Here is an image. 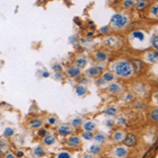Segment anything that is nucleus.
<instances>
[{
    "instance_id": "37998d69",
    "label": "nucleus",
    "mask_w": 158,
    "mask_h": 158,
    "mask_svg": "<svg viewBox=\"0 0 158 158\" xmlns=\"http://www.w3.org/2000/svg\"><path fill=\"white\" fill-rule=\"evenodd\" d=\"M4 158H17V157L13 152H7L6 154L4 155Z\"/></svg>"
},
{
    "instance_id": "a19ab883",
    "label": "nucleus",
    "mask_w": 158,
    "mask_h": 158,
    "mask_svg": "<svg viewBox=\"0 0 158 158\" xmlns=\"http://www.w3.org/2000/svg\"><path fill=\"white\" fill-rule=\"evenodd\" d=\"M69 41L72 43V44H76V43L78 42V38L76 36H71L70 38H69Z\"/></svg>"
},
{
    "instance_id": "58836bf2",
    "label": "nucleus",
    "mask_w": 158,
    "mask_h": 158,
    "mask_svg": "<svg viewBox=\"0 0 158 158\" xmlns=\"http://www.w3.org/2000/svg\"><path fill=\"white\" fill-rule=\"evenodd\" d=\"M96 85L98 86H101V88H103V85H106V82H104V80L101 77H98L97 80H96Z\"/></svg>"
},
{
    "instance_id": "f257e3e1",
    "label": "nucleus",
    "mask_w": 158,
    "mask_h": 158,
    "mask_svg": "<svg viewBox=\"0 0 158 158\" xmlns=\"http://www.w3.org/2000/svg\"><path fill=\"white\" fill-rule=\"evenodd\" d=\"M110 71L116 76V78L129 79L134 76V71L132 69L131 62L126 58H119L110 63Z\"/></svg>"
},
{
    "instance_id": "c03bdc74",
    "label": "nucleus",
    "mask_w": 158,
    "mask_h": 158,
    "mask_svg": "<svg viewBox=\"0 0 158 158\" xmlns=\"http://www.w3.org/2000/svg\"><path fill=\"white\" fill-rule=\"evenodd\" d=\"M81 79H82V80H80V83H79V85H88V83H89V78L83 77V78H81Z\"/></svg>"
},
{
    "instance_id": "9b49d317",
    "label": "nucleus",
    "mask_w": 158,
    "mask_h": 158,
    "mask_svg": "<svg viewBox=\"0 0 158 158\" xmlns=\"http://www.w3.org/2000/svg\"><path fill=\"white\" fill-rule=\"evenodd\" d=\"M122 143H123V146L127 147V148H134L137 143L136 135H134L132 133L127 134L126 137H124V139H123V141H122Z\"/></svg>"
},
{
    "instance_id": "dca6fc26",
    "label": "nucleus",
    "mask_w": 158,
    "mask_h": 158,
    "mask_svg": "<svg viewBox=\"0 0 158 158\" xmlns=\"http://www.w3.org/2000/svg\"><path fill=\"white\" fill-rule=\"evenodd\" d=\"M126 135H127L126 132H123L122 130H117V131H115L112 134V139H113V141L116 142V143H122Z\"/></svg>"
},
{
    "instance_id": "c9c22d12",
    "label": "nucleus",
    "mask_w": 158,
    "mask_h": 158,
    "mask_svg": "<svg viewBox=\"0 0 158 158\" xmlns=\"http://www.w3.org/2000/svg\"><path fill=\"white\" fill-rule=\"evenodd\" d=\"M56 158H72V154L68 151H61L57 154Z\"/></svg>"
},
{
    "instance_id": "393cba45",
    "label": "nucleus",
    "mask_w": 158,
    "mask_h": 158,
    "mask_svg": "<svg viewBox=\"0 0 158 158\" xmlns=\"http://www.w3.org/2000/svg\"><path fill=\"white\" fill-rule=\"evenodd\" d=\"M75 93H76V95L79 96V97H83V96H85L86 94L89 93V91H88V89H86L85 85H78L75 88Z\"/></svg>"
},
{
    "instance_id": "c85d7f7f",
    "label": "nucleus",
    "mask_w": 158,
    "mask_h": 158,
    "mask_svg": "<svg viewBox=\"0 0 158 158\" xmlns=\"http://www.w3.org/2000/svg\"><path fill=\"white\" fill-rule=\"evenodd\" d=\"M121 6L126 10H131V9H133V7H135V0H123Z\"/></svg>"
},
{
    "instance_id": "cd10ccee",
    "label": "nucleus",
    "mask_w": 158,
    "mask_h": 158,
    "mask_svg": "<svg viewBox=\"0 0 158 158\" xmlns=\"http://www.w3.org/2000/svg\"><path fill=\"white\" fill-rule=\"evenodd\" d=\"M150 16L154 19H157L158 17V4L157 2H155L154 4H152L151 7H150Z\"/></svg>"
},
{
    "instance_id": "c756f323",
    "label": "nucleus",
    "mask_w": 158,
    "mask_h": 158,
    "mask_svg": "<svg viewBox=\"0 0 158 158\" xmlns=\"http://www.w3.org/2000/svg\"><path fill=\"white\" fill-rule=\"evenodd\" d=\"M2 135H3L6 138H11V137H13L15 135V130L11 128V127H6V128L3 130Z\"/></svg>"
},
{
    "instance_id": "ea45409f",
    "label": "nucleus",
    "mask_w": 158,
    "mask_h": 158,
    "mask_svg": "<svg viewBox=\"0 0 158 158\" xmlns=\"http://www.w3.org/2000/svg\"><path fill=\"white\" fill-rule=\"evenodd\" d=\"M15 155H16L17 158H23L25 156V153L23 151H21V150H18V151L15 153Z\"/></svg>"
},
{
    "instance_id": "1a4fd4ad",
    "label": "nucleus",
    "mask_w": 158,
    "mask_h": 158,
    "mask_svg": "<svg viewBox=\"0 0 158 158\" xmlns=\"http://www.w3.org/2000/svg\"><path fill=\"white\" fill-rule=\"evenodd\" d=\"M65 74H67V76L70 78H79L82 75V71L73 64V65H71V67H68L65 69Z\"/></svg>"
},
{
    "instance_id": "09e8293b",
    "label": "nucleus",
    "mask_w": 158,
    "mask_h": 158,
    "mask_svg": "<svg viewBox=\"0 0 158 158\" xmlns=\"http://www.w3.org/2000/svg\"><path fill=\"white\" fill-rule=\"evenodd\" d=\"M93 35H94V32H88V33H86V37L93 36Z\"/></svg>"
},
{
    "instance_id": "0eeeda50",
    "label": "nucleus",
    "mask_w": 158,
    "mask_h": 158,
    "mask_svg": "<svg viewBox=\"0 0 158 158\" xmlns=\"http://www.w3.org/2000/svg\"><path fill=\"white\" fill-rule=\"evenodd\" d=\"M92 57H93V59L95 61H97V62L103 63L109 60V53L103 50H97L92 54Z\"/></svg>"
},
{
    "instance_id": "3c124183",
    "label": "nucleus",
    "mask_w": 158,
    "mask_h": 158,
    "mask_svg": "<svg viewBox=\"0 0 158 158\" xmlns=\"http://www.w3.org/2000/svg\"><path fill=\"white\" fill-rule=\"evenodd\" d=\"M88 23H89V24H90V25H92V24H93V23H94V22H93V21H92V20H90V21H89V22H88Z\"/></svg>"
},
{
    "instance_id": "7c9ffc66",
    "label": "nucleus",
    "mask_w": 158,
    "mask_h": 158,
    "mask_svg": "<svg viewBox=\"0 0 158 158\" xmlns=\"http://www.w3.org/2000/svg\"><path fill=\"white\" fill-rule=\"evenodd\" d=\"M116 124H118V126L120 127H123V126H127V123H128V119L126 118L124 116H118L116 118V120H114Z\"/></svg>"
},
{
    "instance_id": "2eb2a0df",
    "label": "nucleus",
    "mask_w": 158,
    "mask_h": 158,
    "mask_svg": "<svg viewBox=\"0 0 158 158\" xmlns=\"http://www.w3.org/2000/svg\"><path fill=\"white\" fill-rule=\"evenodd\" d=\"M88 63H89V59L85 56H78L75 59V61H74V65L77 67L78 69H80V70L85 69L88 65Z\"/></svg>"
},
{
    "instance_id": "f8f14e48",
    "label": "nucleus",
    "mask_w": 158,
    "mask_h": 158,
    "mask_svg": "<svg viewBox=\"0 0 158 158\" xmlns=\"http://www.w3.org/2000/svg\"><path fill=\"white\" fill-rule=\"evenodd\" d=\"M102 73V69L97 67V65H93V67H90L89 69H86L85 74L91 78H98L99 76Z\"/></svg>"
},
{
    "instance_id": "5701e85b",
    "label": "nucleus",
    "mask_w": 158,
    "mask_h": 158,
    "mask_svg": "<svg viewBox=\"0 0 158 158\" xmlns=\"http://www.w3.org/2000/svg\"><path fill=\"white\" fill-rule=\"evenodd\" d=\"M150 3H151L150 0H135V7L138 11H143L150 6Z\"/></svg>"
},
{
    "instance_id": "4468645a",
    "label": "nucleus",
    "mask_w": 158,
    "mask_h": 158,
    "mask_svg": "<svg viewBox=\"0 0 158 158\" xmlns=\"http://www.w3.org/2000/svg\"><path fill=\"white\" fill-rule=\"evenodd\" d=\"M130 62H131L134 74H138L140 72H142V70H143V61L140 59H132Z\"/></svg>"
},
{
    "instance_id": "39448f33",
    "label": "nucleus",
    "mask_w": 158,
    "mask_h": 158,
    "mask_svg": "<svg viewBox=\"0 0 158 158\" xmlns=\"http://www.w3.org/2000/svg\"><path fill=\"white\" fill-rule=\"evenodd\" d=\"M129 155V150L127 147L124 146H117L112 150V152L110 153V156L112 158H127Z\"/></svg>"
},
{
    "instance_id": "4be33fe9",
    "label": "nucleus",
    "mask_w": 158,
    "mask_h": 158,
    "mask_svg": "<svg viewBox=\"0 0 158 158\" xmlns=\"http://www.w3.org/2000/svg\"><path fill=\"white\" fill-rule=\"evenodd\" d=\"M101 78L103 79L106 83H111V82H114V81H115L116 76L114 75L111 71H106V72H103L101 74Z\"/></svg>"
},
{
    "instance_id": "20e7f679",
    "label": "nucleus",
    "mask_w": 158,
    "mask_h": 158,
    "mask_svg": "<svg viewBox=\"0 0 158 158\" xmlns=\"http://www.w3.org/2000/svg\"><path fill=\"white\" fill-rule=\"evenodd\" d=\"M142 61L148 64H155L158 61V52L156 50H149L142 54Z\"/></svg>"
},
{
    "instance_id": "ddd939ff",
    "label": "nucleus",
    "mask_w": 158,
    "mask_h": 158,
    "mask_svg": "<svg viewBox=\"0 0 158 158\" xmlns=\"http://www.w3.org/2000/svg\"><path fill=\"white\" fill-rule=\"evenodd\" d=\"M67 143L68 146L71 148H78L81 146V138L78 135H70L67 138Z\"/></svg>"
},
{
    "instance_id": "423d86ee",
    "label": "nucleus",
    "mask_w": 158,
    "mask_h": 158,
    "mask_svg": "<svg viewBox=\"0 0 158 158\" xmlns=\"http://www.w3.org/2000/svg\"><path fill=\"white\" fill-rule=\"evenodd\" d=\"M144 39H146V34L140 30L134 31V32H132L131 35H130V40H131L132 44H133L134 47L137 43H140V44L143 43Z\"/></svg>"
},
{
    "instance_id": "473e14b6",
    "label": "nucleus",
    "mask_w": 158,
    "mask_h": 158,
    "mask_svg": "<svg viewBox=\"0 0 158 158\" xmlns=\"http://www.w3.org/2000/svg\"><path fill=\"white\" fill-rule=\"evenodd\" d=\"M93 132H85L83 131L82 132V134H81V136H80V138H82V139H85L86 140V141H90V140L93 139Z\"/></svg>"
},
{
    "instance_id": "aec40b11",
    "label": "nucleus",
    "mask_w": 158,
    "mask_h": 158,
    "mask_svg": "<svg viewBox=\"0 0 158 158\" xmlns=\"http://www.w3.org/2000/svg\"><path fill=\"white\" fill-rule=\"evenodd\" d=\"M45 155V149L42 146H36L32 150L33 158H42Z\"/></svg>"
},
{
    "instance_id": "de8ad7c7",
    "label": "nucleus",
    "mask_w": 158,
    "mask_h": 158,
    "mask_svg": "<svg viewBox=\"0 0 158 158\" xmlns=\"http://www.w3.org/2000/svg\"><path fill=\"white\" fill-rule=\"evenodd\" d=\"M51 76V74L48 72V71H44V72L42 73V77H44V78H48V77H50Z\"/></svg>"
},
{
    "instance_id": "72a5a7b5",
    "label": "nucleus",
    "mask_w": 158,
    "mask_h": 158,
    "mask_svg": "<svg viewBox=\"0 0 158 158\" xmlns=\"http://www.w3.org/2000/svg\"><path fill=\"white\" fill-rule=\"evenodd\" d=\"M150 118H151V120L154 122L158 121V109L157 108L153 109L151 111V113H150Z\"/></svg>"
},
{
    "instance_id": "a18cd8bd",
    "label": "nucleus",
    "mask_w": 158,
    "mask_h": 158,
    "mask_svg": "<svg viewBox=\"0 0 158 158\" xmlns=\"http://www.w3.org/2000/svg\"><path fill=\"white\" fill-rule=\"evenodd\" d=\"M54 78L56 80H60L62 79V73H54Z\"/></svg>"
},
{
    "instance_id": "a878e982",
    "label": "nucleus",
    "mask_w": 158,
    "mask_h": 158,
    "mask_svg": "<svg viewBox=\"0 0 158 158\" xmlns=\"http://www.w3.org/2000/svg\"><path fill=\"white\" fill-rule=\"evenodd\" d=\"M82 122H83V119L81 118L80 116H76L71 120V126H72L73 129H77V128H80Z\"/></svg>"
},
{
    "instance_id": "8fccbe9b",
    "label": "nucleus",
    "mask_w": 158,
    "mask_h": 158,
    "mask_svg": "<svg viewBox=\"0 0 158 158\" xmlns=\"http://www.w3.org/2000/svg\"><path fill=\"white\" fill-rule=\"evenodd\" d=\"M80 158H93V156H91V155H82Z\"/></svg>"
},
{
    "instance_id": "6e6552de",
    "label": "nucleus",
    "mask_w": 158,
    "mask_h": 158,
    "mask_svg": "<svg viewBox=\"0 0 158 158\" xmlns=\"http://www.w3.org/2000/svg\"><path fill=\"white\" fill-rule=\"evenodd\" d=\"M56 131H57V134L59 135V136L68 137V136H70V135H72L74 129L72 128V126H71V124L63 123V124H60Z\"/></svg>"
},
{
    "instance_id": "79ce46f5",
    "label": "nucleus",
    "mask_w": 158,
    "mask_h": 158,
    "mask_svg": "<svg viewBox=\"0 0 158 158\" xmlns=\"http://www.w3.org/2000/svg\"><path fill=\"white\" fill-rule=\"evenodd\" d=\"M47 133H48L47 130H43V129H40L39 131H38V135H39L40 137H42V138L47 135Z\"/></svg>"
},
{
    "instance_id": "4c0bfd02",
    "label": "nucleus",
    "mask_w": 158,
    "mask_h": 158,
    "mask_svg": "<svg viewBox=\"0 0 158 158\" xmlns=\"http://www.w3.org/2000/svg\"><path fill=\"white\" fill-rule=\"evenodd\" d=\"M47 121H48V123H49L50 126H55V124L57 123L58 119L56 118L55 116H50L49 118L47 119Z\"/></svg>"
},
{
    "instance_id": "bb28decb",
    "label": "nucleus",
    "mask_w": 158,
    "mask_h": 158,
    "mask_svg": "<svg viewBox=\"0 0 158 158\" xmlns=\"http://www.w3.org/2000/svg\"><path fill=\"white\" fill-rule=\"evenodd\" d=\"M117 113H118V110H117L115 106H110L104 111V115L108 116V117H111V118H113V117H115L117 115Z\"/></svg>"
},
{
    "instance_id": "9d476101",
    "label": "nucleus",
    "mask_w": 158,
    "mask_h": 158,
    "mask_svg": "<svg viewBox=\"0 0 158 158\" xmlns=\"http://www.w3.org/2000/svg\"><path fill=\"white\" fill-rule=\"evenodd\" d=\"M106 90L112 95H118V94H121L123 92V86L117 82H111L106 86Z\"/></svg>"
},
{
    "instance_id": "f704fd0d",
    "label": "nucleus",
    "mask_w": 158,
    "mask_h": 158,
    "mask_svg": "<svg viewBox=\"0 0 158 158\" xmlns=\"http://www.w3.org/2000/svg\"><path fill=\"white\" fill-rule=\"evenodd\" d=\"M52 70L54 73H62L63 72V65L61 63H54L52 65Z\"/></svg>"
},
{
    "instance_id": "2f4dec72",
    "label": "nucleus",
    "mask_w": 158,
    "mask_h": 158,
    "mask_svg": "<svg viewBox=\"0 0 158 158\" xmlns=\"http://www.w3.org/2000/svg\"><path fill=\"white\" fill-rule=\"evenodd\" d=\"M151 45L153 48V50H158V36H157V33H155L154 35L151 38Z\"/></svg>"
},
{
    "instance_id": "b1692460",
    "label": "nucleus",
    "mask_w": 158,
    "mask_h": 158,
    "mask_svg": "<svg viewBox=\"0 0 158 158\" xmlns=\"http://www.w3.org/2000/svg\"><path fill=\"white\" fill-rule=\"evenodd\" d=\"M101 150H102V148H101L100 144H98V143H92L90 147H89V149H88V151L90 154L92 155H98V154H100L101 153Z\"/></svg>"
},
{
    "instance_id": "7ed1b4c3",
    "label": "nucleus",
    "mask_w": 158,
    "mask_h": 158,
    "mask_svg": "<svg viewBox=\"0 0 158 158\" xmlns=\"http://www.w3.org/2000/svg\"><path fill=\"white\" fill-rule=\"evenodd\" d=\"M104 44H106V48L112 50H115V49H119V48L122 47V39L117 35H110L106 38H104L103 40Z\"/></svg>"
},
{
    "instance_id": "f3484780",
    "label": "nucleus",
    "mask_w": 158,
    "mask_h": 158,
    "mask_svg": "<svg viewBox=\"0 0 158 158\" xmlns=\"http://www.w3.org/2000/svg\"><path fill=\"white\" fill-rule=\"evenodd\" d=\"M42 124H43L42 119L38 118V117H33V118H31L29 120V127L33 130L41 129Z\"/></svg>"
},
{
    "instance_id": "f03ea898",
    "label": "nucleus",
    "mask_w": 158,
    "mask_h": 158,
    "mask_svg": "<svg viewBox=\"0 0 158 158\" xmlns=\"http://www.w3.org/2000/svg\"><path fill=\"white\" fill-rule=\"evenodd\" d=\"M131 17L127 13H115L110 20V29L114 32H121L127 30L130 25Z\"/></svg>"
},
{
    "instance_id": "e433bc0d",
    "label": "nucleus",
    "mask_w": 158,
    "mask_h": 158,
    "mask_svg": "<svg viewBox=\"0 0 158 158\" xmlns=\"http://www.w3.org/2000/svg\"><path fill=\"white\" fill-rule=\"evenodd\" d=\"M111 32H112V30L110 29L109 25H106V27H100V33H101V34H103V35H109Z\"/></svg>"
},
{
    "instance_id": "49530a36",
    "label": "nucleus",
    "mask_w": 158,
    "mask_h": 158,
    "mask_svg": "<svg viewBox=\"0 0 158 158\" xmlns=\"http://www.w3.org/2000/svg\"><path fill=\"white\" fill-rule=\"evenodd\" d=\"M114 123H115V122H114L113 119H109V120H106V124L108 127H112Z\"/></svg>"
},
{
    "instance_id": "a211bd4d",
    "label": "nucleus",
    "mask_w": 158,
    "mask_h": 158,
    "mask_svg": "<svg viewBox=\"0 0 158 158\" xmlns=\"http://www.w3.org/2000/svg\"><path fill=\"white\" fill-rule=\"evenodd\" d=\"M42 142H43V144H44L45 147H51V146H53V144H55L56 143L55 135L53 133H49V132H48L47 135L43 137Z\"/></svg>"
},
{
    "instance_id": "412c9836",
    "label": "nucleus",
    "mask_w": 158,
    "mask_h": 158,
    "mask_svg": "<svg viewBox=\"0 0 158 158\" xmlns=\"http://www.w3.org/2000/svg\"><path fill=\"white\" fill-rule=\"evenodd\" d=\"M93 139L96 143L102 144L106 141V139H108V135L106 133H103V132H97L96 134L93 135Z\"/></svg>"
},
{
    "instance_id": "6ab92c4d",
    "label": "nucleus",
    "mask_w": 158,
    "mask_h": 158,
    "mask_svg": "<svg viewBox=\"0 0 158 158\" xmlns=\"http://www.w3.org/2000/svg\"><path fill=\"white\" fill-rule=\"evenodd\" d=\"M81 128H82L85 132H94L96 128H97V126H96V123L93 120H85L82 122Z\"/></svg>"
}]
</instances>
